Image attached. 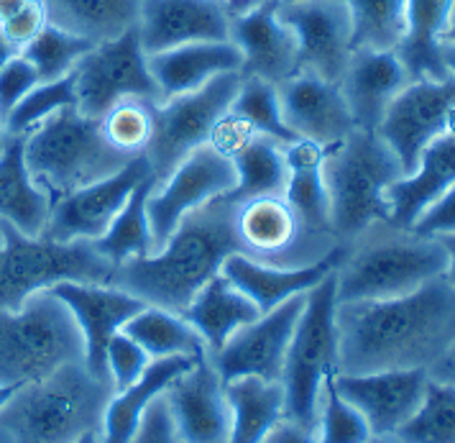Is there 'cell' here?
I'll return each instance as SVG.
<instances>
[{"label":"cell","instance_id":"39","mask_svg":"<svg viewBox=\"0 0 455 443\" xmlns=\"http://www.w3.org/2000/svg\"><path fill=\"white\" fill-rule=\"evenodd\" d=\"M384 443H455V387L427 382L417 413Z\"/></svg>","mask_w":455,"mask_h":443},{"label":"cell","instance_id":"4","mask_svg":"<svg viewBox=\"0 0 455 443\" xmlns=\"http://www.w3.org/2000/svg\"><path fill=\"white\" fill-rule=\"evenodd\" d=\"M113 384L87 372L84 361L64 364L39 382H26L0 410L8 443H75L103 428Z\"/></svg>","mask_w":455,"mask_h":443},{"label":"cell","instance_id":"3","mask_svg":"<svg viewBox=\"0 0 455 443\" xmlns=\"http://www.w3.org/2000/svg\"><path fill=\"white\" fill-rule=\"evenodd\" d=\"M343 246L335 270L338 302L410 295L448 272V252L440 238L396 229L387 221L373 223Z\"/></svg>","mask_w":455,"mask_h":443},{"label":"cell","instance_id":"33","mask_svg":"<svg viewBox=\"0 0 455 443\" xmlns=\"http://www.w3.org/2000/svg\"><path fill=\"white\" fill-rule=\"evenodd\" d=\"M52 26L87 42H110L139 26L141 0H42Z\"/></svg>","mask_w":455,"mask_h":443},{"label":"cell","instance_id":"49","mask_svg":"<svg viewBox=\"0 0 455 443\" xmlns=\"http://www.w3.org/2000/svg\"><path fill=\"white\" fill-rule=\"evenodd\" d=\"M410 231L419 236H433V238L455 233V185L419 215V221Z\"/></svg>","mask_w":455,"mask_h":443},{"label":"cell","instance_id":"6","mask_svg":"<svg viewBox=\"0 0 455 443\" xmlns=\"http://www.w3.org/2000/svg\"><path fill=\"white\" fill-rule=\"evenodd\" d=\"M23 157L31 180L52 203L69 192L113 177L133 162L105 141L100 121L83 116L77 106L49 116L23 139Z\"/></svg>","mask_w":455,"mask_h":443},{"label":"cell","instance_id":"26","mask_svg":"<svg viewBox=\"0 0 455 443\" xmlns=\"http://www.w3.org/2000/svg\"><path fill=\"white\" fill-rule=\"evenodd\" d=\"M455 185V136H443L419 154L410 174L387 190V223L412 229L419 215Z\"/></svg>","mask_w":455,"mask_h":443},{"label":"cell","instance_id":"15","mask_svg":"<svg viewBox=\"0 0 455 443\" xmlns=\"http://www.w3.org/2000/svg\"><path fill=\"white\" fill-rule=\"evenodd\" d=\"M276 16L294 31L299 72L340 83L353 57L348 5L343 0H299L282 3Z\"/></svg>","mask_w":455,"mask_h":443},{"label":"cell","instance_id":"62","mask_svg":"<svg viewBox=\"0 0 455 443\" xmlns=\"http://www.w3.org/2000/svg\"><path fill=\"white\" fill-rule=\"evenodd\" d=\"M282 3H299V0H282Z\"/></svg>","mask_w":455,"mask_h":443},{"label":"cell","instance_id":"35","mask_svg":"<svg viewBox=\"0 0 455 443\" xmlns=\"http://www.w3.org/2000/svg\"><path fill=\"white\" fill-rule=\"evenodd\" d=\"M124 334L133 338L151 361L169 357H207L205 341L195 331V326L187 323L180 313L164 308L146 305L141 313L125 323Z\"/></svg>","mask_w":455,"mask_h":443},{"label":"cell","instance_id":"17","mask_svg":"<svg viewBox=\"0 0 455 443\" xmlns=\"http://www.w3.org/2000/svg\"><path fill=\"white\" fill-rule=\"evenodd\" d=\"M151 177L144 154L128 162L113 177L92 182L87 188L69 192L52 203L49 223L44 229L46 238L54 241H98L103 238L116 215L124 211L131 192Z\"/></svg>","mask_w":455,"mask_h":443},{"label":"cell","instance_id":"25","mask_svg":"<svg viewBox=\"0 0 455 443\" xmlns=\"http://www.w3.org/2000/svg\"><path fill=\"white\" fill-rule=\"evenodd\" d=\"M412 83L404 64L394 52L355 49L346 75L340 77V93L348 103L351 118L361 131H379L394 98Z\"/></svg>","mask_w":455,"mask_h":443},{"label":"cell","instance_id":"23","mask_svg":"<svg viewBox=\"0 0 455 443\" xmlns=\"http://www.w3.org/2000/svg\"><path fill=\"white\" fill-rule=\"evenodd\" d=\"M279 0H271L243 16H233L230 21V42L243 54L241 75L267 80L276 87L299 75L297 39L290 26L279 21Z\"/></svg>","mask_w":455,"mask_h":443},{"label":"cell","instance_id":"24","mask_svg":"<svg viewBox=\"0 0 455 443\" xmlns=\"http://www.w3.org/2000/svg\"><path fill=\"white\" fill-rule=\"evenodd\" d=\"M343 252L346 246L338 244L328 256L307 267H271L246 254H230L220 267V275L249 297L261 313H269L291 297L307 295L312 287H317L325 277L332 275L343 259Z\"/></svg>","mask_w":455,"mask_h":443},{"label":"cell","instance_id":"54","mask_svg":"<svg viewBox=\"0 0 455 443\" xmlns=\"http://www.w3.org/2000/svg\"><path fill=\"white\" fill-rule=\"evenodd\" d=\"M440 238V244L445 246V252H448V272L445 277L451 279L455 285V233H448V236H437Z\"/></svg>","mask_w":455,"mask_h":443},{"label":"cell","instance_id":"18","mask_svg":"<svg viewBox=\"0 0 455 443\" xmlns=\"http://www.w3.org/2000/svg\"><path fill=\"white\" fill-rule=\"evenodd\" d=\"M164 402L174 433L182 443H230V405L226 382L210 357L195 361L164 390Z\"/></svg>","mask_w":455,"mask_h":443},{"label":"cell","instance_id":"21","mask_svg":"<svg viewBox=\"0 0 455 443\" xmlns=\"http://www.w3.org/2000/svg\"><path fill=\"white\" fill-rule=\"evenodd\" d=\"M230 11L223 0H141L139 36L146 54L197 42H230Z\"/></svg>","mask_w":455,"mask_h":443},{"label":"cell","instance_id":"31","mask_svg":"<svg viewBox=\"0 0 455 443\" xmlns=\"http://www.w3.org/2000/svg\"><path fill=\"white\" fill-rule=\"evenodd\" d=\"M26 136H5L0 151V221L23 236H44L52 213V197L31 180L23 157Z\"/></svg>","mask_w":455,"mask_h":443},{"label":"cell","instance_id":"50","mask_svg":"<svg viewBox=\"0 0 455 443\" xmlns=\"http://www.w3.org/2000/svg\"><path fill=\"white\" fill-rule=\"evenodd\" d=\"M261 443H317V436L312 428H305V425L290 421V418H282L264 436Z\"/></svg>","mask_w":455,"mask_h":443},{"label":"cell","instance_id":"30","mask_svg":"<svg viewBox=\"0 0 455 443\" xmlns=\"http://www.w3.org/2000/svg\"><path fill=\"white\" fill-rule=\"evenodd\" d=\"M203 359V357H200ZM195 357H169L148 364L144 377L133 382L121 392H113L103 413V428H100V443H133L141 428L148 405L164 395V390L185 375L189 366H195Z\"/></svg>","mask_w":455,"mask_h":443},{"label":"cell","instance_id":"29","mask_svg":"<svg viewBox=\"0 0 455 443\" xmlns=\"http://www.w3.org/2000/svg\"><path fill=\"white\" fill-rule=\"evenodd\" d=\"M453 0H407V26L394 54L410 80H448L443 34Z\"/></svg>","mask_w":455,"mask_h":443},{"label":"cell","instance_id":"2","mask_svg":"<svg viewBox=\"0 0 455 443\" xmlns=\"http://www.w3.org/2000/svg\"><path fill=\"white\" fill-rule=\"evenodd\" d=\"M233 215L235 203L228 195L210 200L187 215L159 252L116 267L110 285L146 305L182 313L228 256L241 254Z\"/></svg>","mask_w":455,"mask_h":443},{"label":"cell","instance_id":"57","mask_svg":"<svg viewBox=\"0 0 455 443\" xmlns=\"http://www.w3.org/2000/svg\"><path fill=\"white\" fill-rule=\"evenodd\" d=\"M19 387H21V384H0V410H3V407L11 402V398L19 392Z\"/></svg>","mask_w":455,"mask_h":443},{"label":"cell","instance_id":"51","mask_svg":"<svg viewBox=\"0 0 455 443\" xmlns=\"http://www.w3.org/2000/svg\"><path fill=\"white\" fill-rule=\"evenodd\" d=\"M427 375H430V380L445 382V384H453L455 387V341L451 343V349L427 369Z\"/></svg>","mask_w":455,"mask_h":443},{"label":"cell","instance_id":"22","mask_svg":"<svg viewBox=\"0 0 455 443\" xmlns=\"http://www.w3.org/2000/svg\"><path fill=\"white\" fill-rule=\"evenodd\" d=\"M276 90L284 124L297 139H307L320 147H335L355 131L351 110L338 83L299 72Z\"/></svg>","mask_w":455,"mask_h":443},{"label":"cell","instance_id":"14","mask_svg":"<svg viewBox=\"0 0 455 443\" xmlns=\"http://www.w3.org/2000/svg\"><path fill=\"white\" fill-rule=\"evenodd\" d=\"M381 139L399 157L404 174L419 162V154L443 136H455V77L412 80L387 110Z\"/></svg>","mask_w":455,"mask_h":443},{"label":"cell","instance_id":"32","mask_svg":"<svg viewBox=\"0 0 455 443\" xmlns=\"http://www.w3.org/2000/svg\"><path fill=\"white\" fill-rule=\"evenodd\" d=\"M180 316L192 323L195 331L203 336L210 357L218 354L235 331L261 316V310L218 272Z\"/></svg>","mask_w":455,"mask_h":443},{"label":"cell","instance_id":"44","mask_svg":"<svg viewBox=\"0 0 455 443\" xmlns=\"http://www.w3.org/2000/svg\"><path fill=\"white\" fill-rule=\"evenodd\" d=\"M332 380L335 375L325 380L320 395V410L315 425L317 443H369L373 439L369 423L363 421V415L353 405L338 395Z\"/></svg>","mask_w":455,"mask_h":443},{"label":"cell","instance_id":"40","mask_svg":"<svg viewBox=\"0 0 455 443\" xmlns=\"http://www.w3.org/2000/svg\"><path fill=\"white\" fill-rule=\"evenodd\" d=\"M230 110L235 116H241L243 121H249L251 126L256 128V133L267 136V139L282 144V147L297 141V136L284 124L276 85L259 80V77H243L241 75V85H238V93H235V98L230 103Z\"/></svg>","mask_w":455,"mask_h":443},{"label":"cell","instance_id":"13","mask_svg":"<svg viewBox=\"0 0 455 443\" xmlns=\"http://www.w3.org/2000/svg\"><path fill=\"white\" fill-rule=\"evenodd\" d=\"M235 188V167L220 151L205 144L180 162L162 185L146 197L154 254L164 246L187 215Z\"/></svg>","mask_w":455,"mask_h":443},{"label":"cell","instance_id":"20","mask_svg":"<svg viewBox=\"0 0 455 443\" xmlns=\"http://www.w3.org/2000/svg\"><path fill=\"white\" fill-rule=\"evenodd\" d=\"M52 293L62 300L75 316L84 341V366L92 377L108 380L105 349L110 338L124 331V326L146 308L144 300L125 293L116 285L95 282H60Z\"/></svg>","mask_w":455,"mask_h":443},{"label":"cell","instance_id":"46","mask_svg":"<svg viewBox=\"0 0 455 443\" xmlns=\"http://www.w3.org/2000/svg\"><path fill=\"white\" fill-rule=\"evenodd\" d=\"M36 85H39V75H36L34 64L23 54H16L0 69V121L19 106Z\"/></svg>","mask_w":455,"mask_h":443},{"label":"cell","instance_id":"9","mask_svg":"<svg viewBox=\"0 0 455 443\" xmlns=\"http://www.w3.org/2000/svg\"><path fill=\"white\" fill-rule=\"evenodd\" d=\"M335 272L328 275L305 297V310L294 328L282 387H284V418L305 428L317 425L323 384L338 375V328H335Z\"/></svg>","mask_w":455,"mask_h":443},{"label":"cell","instance_id":"19","mask_svg":"<svg viewBox=\"0 0 455 443\" xmlns=\"http://www.w3.org/2000/svg\"><path fill=\"white\" fill-rule=\"evenodd\" d=\"M335 390L369 423L373 439L387 441L412 418L425 398L427 369H392L373 375H335Z\"/></svg>","mask_w":455,"mask_h":443},{"label":"cell","instance_id":"5","mask_svg":"<svg viewBox=\"0 0 455 443\" xmlns=\"http://www.w3.org/2000/svg\"><path fill=\"white\" fill-rule=\"evenodd\" d=\"M323 177L331 197L332 233L348 244L369 226L387 221V190L404 169L379 131L355 128L328 149Z\"/></svg>","mask_w":455,"mask_h":443},{"label":"cell","instance_id":"27","mask_svg":"<svg viewBox=\"0 0 455 443\" xmlns=\"http://www.w3.org/2000/svg\"><path fill=\"white\" fill-rule=\"evenodd\" d=\"M243 54L233 42H197L148 54V69L162 93V103L200 90L226 72H241Z\"/></svg>","mask_w":455,"mask_h":443},{"label":"cell","instance_id":"56","mask_svg":"<svg viewBox=\"0 0 455 443\" xmlns=\"http://www.w3.org/2000/svg\"><path fill=\"white\" fill-rule=\"evenodd\" d=\"M443 44L445 46H455V0L451 5V16H448V26H445V34H443Z\"/></svg>","mask_w":455,"mask_h":443},{"label":"cell","instance_id":"7","mask_svg":"<svg viewBox=\"0 0 455 443\" xmlns=\"http://www.w3.org/2000/svg\"><path fill=\"white\" fill-rule=\"evenodd\" d=\"M116 267L95 241H54L23 236L0 221V310H21L28 297L60 282L110 285Z\"/></svg>","mask_w":455,"mask_h":443},{"label":"cell","instance_id":"42","mask_svg":"<svg viewBox=\"0 0 455 443\" xmlns=\"http://www.w3.org/2000/svg\"><path fill=\"white\" fill-rule=\"evenodd\" d=\"M154 106L144 98H124L100 118L105 141L125 157L144 154L154 131Z\"/></svg>","mask_w":455,"mask_h":443},{"label":"cell","instance_id":"16","mask_svg":"<svg viewBox=\"0 0 455 443\" xmlns=\"http://www.w3.org/2000/svg\"><path fill=\"white\" fill-rule=\"evenodd\" d=\"M305 297L307 295L291 297L269 313H261L253 323L235 331L218 354H210L220 380L259 377L267 382H282L291 336L305 310Z\"/></svg>","mask_w":455,"mask_h":443},{"label":"cell","instance_id":"38","mask_svg":"<svg viewBox=\"0 0 455 443\" xmlns=\"http://www.w3.org/2000/svg\"><path fill=\"white\" fill-rule=\"evenodd\" d=\"M351 11L353 52H394L407 26V0H343Z\"/></svg>","mask_w":455,"mask_h":443},{"label":"cell","instance_id":"48","mask_svg":"<svg viewBox=\"0 0 455 443\" xmlns=\"http://www.w3.org/2000/svg\"><path fill=\"white\" fill-rule=\"evenodd\" d=\"M46 23H49V19H46L44 3L42 0H31L21 13H16L11 21H5L0 26V34L21 52L23 46H28V44L42 34Z\"/></svg>","mask_w":455,"mask_h":443},{"label":"cell","instance_id":"8","mask_svg":"<svg viewBox=\"0 0 455 443\" xmlns=\"http://www.w3.org/2000/svg\"><path fill=\"white\" fill-rule=\"evenodd\" d=\"M75 361H84L83 334L52 290L28 297L21 310H0V384L39 382Z\"/></svg>","mask_w":455,"mask_h":443},{"label":"cell","instance_id":"41","mask_svg":"<svg viewBox=\"0 0 455 443\" xmlns=\"http://www.w3.org/2000/svg\"><path fill=\"white\" fill-rule=\"evenodd\" d=\"M92 46L95 44L87 42L83 36H75L60 26L46 23L42 34L28 46H23L21 54L34 64L39 83H54V80L67 77L75 69V64L80 62Z\"/></svg>","mask_w":455,"mask_h":443},{"label":"cell","instance_id":"36","mask_svg":"<svg viewBox=\"0 0 455 443\" xmlns=\"http://www.w3.org/2000/svg\"><path fill=\"white\" fill-rule=\"evenodd\" d=\"M230 162L235 167V188L228 192L233 203L267 197V195H284L287 190L290 169H287L284 147L267 136L251 139L238 154H233Z\"/></svg>","mask_w":455,"mask_h":443},{"label":"cell","instance_id":"60","mask_svg":"<svg viewBox=\"0 0 455 443\" xmlns=\"http://www.w3.org/2000/svg\"><path fill=\"white\" fill-rule=\"evenodd\" d=\"M3 144H5V131L0 126V151H3Z\"/></svg>","mask_w":455,"mask_h":443},{"label":"cell","instance_id":"59","mask_svg":"<svg viewBox=\"0 0 455 443\" xmlns=\"http://www.w3.org/2000/svg\"><path fill=\"white\" fill-rule=\"evenodd\" d=\"M75 443H100V431H90V433H83Z\"/></svg>","mask_w":455,"mask_h":443},{"label":"cell","instance_id":"45","mask_svg":"<svg viewBox=\"0 0 455 443\" xmlns=\"http://www.w3.org/2000/svg\"><path fill=\"white\" fill-rule=\"evenodd\" d=\"M148 364H151L148 354L133 338L125 336L124 331L110 338L105 349V369H108V380L113 384V392H121L133 382L141 380Z\"/></svg>","mask_w":455,"mask_h":443},{"label":"cell","instance_id":"61","mask_svg":"<svg viewBox=\"0 0 455 443\" xmlns=\"http://www.w3.org/2000/svg\"><path fill=\"white\" fill-rule=\"evenodd\" d=\"M369 443H384V441H381V439H371V441H369Z\"/></svg>","mask_w":455,"mask_h":443},{"label":"cell","instance_id":"47","mask_svg":"<svg viewBox=\"0 0 455 443\" xmlns=\"http://www.w3.org/2000/svg\"><path fill=\"white\" fill-rule=\"evenodd\" d=\"M261 133H256V128L251 126L249 121H243L241 116H235L230 108L228 113L215 124L212 133H210V147L215 151H220L226 159H233V154H238L241 149L249 144L251 139H256Z\"/></svg>","mask_w":455,"mask_h":443},{"label":"cell","instance_id":"53","mask_svg":"<svg viewBox=\"0 0 455 443\" xmlns=\"http://www.w3.org/2000/svg\"><path fill=\"white\" fill-rule=\"evenodd\" d=\"M228 5V11H230V16H243V13H249L253 11L256 5H264V3H271V0H223ZM282 3V0H279Z\"/></svg>","mask_w":455,"mask_h":443},{"label":"cell","instance_id":"55","mask_svg":"<svg viewBox=\"0 0 455 443\" xmlns=\"http://www.w3.org/2000/svg\"><path fill=\"white\" fill-rule=\"evenodd\" d=\"M16 54H21V52H19V49H16L13 44L8 42V39H5V36L0 34V69H3L5 64L11 62V60H13Z\"/></svg>","mask_w":455,"mask_h":443},{"label":"cell","instance_id":"37","mask_svg":"<svg viewBox=\"0 0 455 443\" xmlns=\"http://www.w3.org/2000/svg\"><path fill=\"white\" fill-rule=\"evenodd\" d=\"M151 188H154V177H148L146 182H141L131 192L124 211L116 215L108 233L95 241V246L113 267H121L131 259H144L148 254H154L148 215H146V197H148Z\"/></svg>","mask_w":455,"mask_h":443},{"label":"cell","instance_id":"43","mask_svg":"<svg viewBox=\"0 0 455 443\" xmlns=\"http://www.w3.org/2000/svg\"><path fill=\"white\" fill-rule=\"evenodd\" d=\"M69 106H77V93H75L72 72L67 77H62V80L36 85L21 103L0 121V126L5 131V136H28L49 116H54L57 110Z\"/></svg>","mask_w":455,"mask_h":443},{"label":"cell","instance_id":"52","mask_svg":"<svg viewBox=\"0 0 455 443\" xmlns=\"http://www.w3.org/2000/svg\"><path fill=\"white\" fill-rule=\"evenodd\" d=\"M28 3H31V0H0V26L5 21H11L16 13H21Z\"/></svg>","mask_w":455,"mask_h":443},{"label":"cell","instance_id":"1","mask_svg":"<svg viewBox=\"0 0 455 443\" xmlns=\"http://www.w3.org/2000/svg\"><path fill=\"white\" fill-rule=\"evenodd\" d=\"M338 375L430 369L455 341V285L437 277L410 295L338 302Z\"/></svg>","mask_w":455,"mask_h":443},{"label":"cell","instance_id":"58","mask_svg":"<svg viewBox=\"0 0 455 443\" xmlns=\"http://www.w3.org/2000/svg\"><path fill=\"white\" fill-rule=\"evenodd\" d=\"M445 67L455 77V46H445Z\"/></svg>","mask_w":455,"mask_h":443},{"label":"cell","instance_id":"10","mask_svg":"<svg viewBox=\"0 0 455 443\" xmlns=\"http://www.w3.org/2000/svg\"><path fill=\"white\" fill-rule=\"evenodd\" d=\"M238 85L241 72H226L195 93L177 95L154 106V131L144 151L154 188L162 185L185 157L210 141L215 124L233 103Z\"/></svg>","mask_w":455,"mask_h":443},{"label":"cell","instance_id":"34","mask_svg":"<svg viewBox=\"0 0 455 443\" xmlns=\"http://www.w3.org/2000/svg\"><path fill=\"white\" fill-rule=\"evenodd\" d=\"M230 405V443H261L276 423L284 418L282 382L238 377L226 382Z\"/></svg>","mask_w":455,"mask_h":443},{"label":"cell","instance_id":"28","mask_svg":"<svg viewBox=\"0 0 455 443\" xmlns=\"http://www.w3.org/2000/svg\"><path fill=\"white\" fill-rule=\"evenodd\" d=\"M328 149L320 147L307 139H297L284 147L287 157V190L284 197L290 200V205L297 213V218L302 221L305 231L320 238H335L331 223V197L325 188V177H323V165L328 157ZM340 244V241H338Z\"/></svg>","mask_w":455,"mask_h":443},{"label":"cell","instance_id":"12","mask_svg":"<svg viewBox=\"0 0 455 443\" xmlns=\"http://www.w3.org/2000/svg\"><path fill=\"white\" fill-rule=\"evenodd\" d=\"M233 229L241 254L271 267H307L338 246L332 238L305 231L284 195L235 203Z\"/></svg>","mask_w":455,"mask_h":443},{"label":"cell","instance_id":"11","mask_svg":"<svg viewBox=\"0 0 455 443\" xmlns=\"http://www.w3.org/2000/svg\"><path fill=\"white\" fill-rule=\"evenodd\" d=\"M77 110L100 121L108 108L124 98H144L162 103V93L148 69V54L139 36V26L110 42L95 44L72 69Z\"/></svg>","mask_w":455,"mask_h":443}]
</instances>
